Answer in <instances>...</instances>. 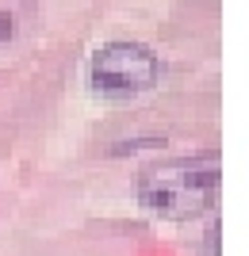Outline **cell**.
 I'll return each mask as SVG.
<instances>
[{
  "instance_id": "6da1fadb",
  "label": "cell",
  "mask_w": 249,
  "mask_h": 256,
  "mask_svg": "<svg viewBox=\"0 0 249 256\" xmlns=\"http://www.w3.org/2000/svg\"><path fill=\"white\" fill-rule=\"evenodd\" d=\"M218 180H222V157L215 150L165 157L138 172V199L161 218L192 222L215 206Z\"/></svg>"
},
{
  "instance_id": "7a4b0ae2",
  "label": "cell",
  "mask_w": 249,
  "mask_h": 256,
  "mask_svg": "<svg viewBox=\"0 0 249 256\" xmlns=\"http://www.w3.org/2000/svg\"><path fill=\"white\" fill-rule=\"evenodd\" d=\"M157 76H161V62L153 50H146L142 42H108L92 54V76L88 80L100 96L123 100L153 88Z\"/></svg>"
},
{
  "instance_id": "3957f363",
  "label": "cell",
  "mask_w": 249,
  "mask_h": 256,
  "mask_svg": "<svg viewBox=\"0 0 249 256\" xmlns=\"http://www.w3.org/2000/svg\"><path fill=\"white\" fill-rule=\"evenodd\" d=\"M12 31V20H8V16H4V12H0V38H4V34H8Z\"/></svg>"
}]
</instances>
